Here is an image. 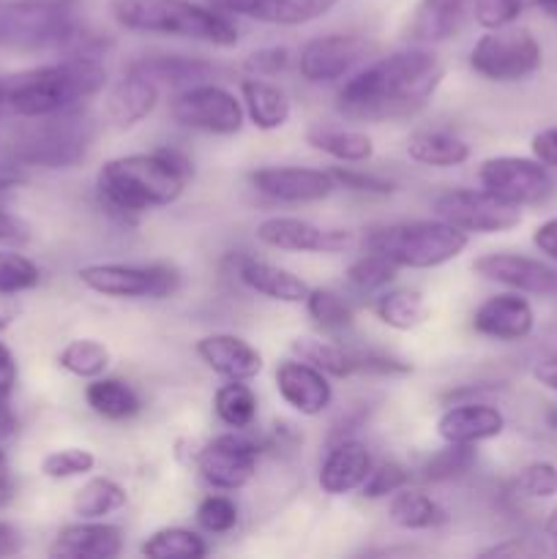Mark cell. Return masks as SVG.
Masks as SVG:
<instances>
[{"label": "cell", "mask_w": 557, "mask_h": 559, "mask_svg": "<svg viewBox=\"0 0 557 559\" xmlns=\"http://www.w3.org/2000/svg\"><path fill=\"white\" fill-rule=\"evenodd\" d=\"M530 151H533V158H538L541 164L557 169V126L541 129L533 136V142H530Z\"/></svg>", "instance_id": "obj_51"}, {"label": "cell", "mask_w": 557, "mask_h": 559, "mask_svg": "<svg viewBox=\"0 0 557 559\" xmlns=\"http://www.w3.org/2000/svg\"><path fill=\"white\" fill-rule=\"evenodd\" d=\"M93 467H96V456L85 448H60L42 459V473L52 480L82 478L93 473Z\"/></svg>", "instance_id": "obj_44"}, {"label": "cell", "mask_w": 557, "mask_h": 559, "mask_svg": "<svg viewBox=\"0 0 557 559\" xmlns=\"http://www.w3.org/2000/svg\"><path fill=\"white\" fill-rule=\"evenodd\" d=\"M481 555H484V557H528V555H535V549H533V546L524 544V540L511 538V540H506V544L491 546V549H484Z\"/></svg>", "instance_id": "obj_56"}, {"label": "cell", "mask_w": 557, "mask_h": 559, "mask_svg": "<svg viewBox=\"0 0 557 559\" xmlns=\"http://www.w3.org/2000/svg\"><path fill=\"white\" fill-rule=\"evenodd\" d=\"M42 271L33 260L16 251H0V295H20L38 287Z\"/></svg>", "instance_id": "obj_43"}, {"label": "cell", "mask_w": 557, "mask_h": 559, "mask_svg": "<svg viewBox=\"0 0 557 559\" xmlns=\"http://www.w3.org/2000/svg\"><path fill=\"white\" fill-rule=\"evenodd\" d=\"M475 464V445H453L446 442V451L435 453L429 462L424 464V478L431 484H446V480L462 478L470 473Z\"/></svg>", "instance_id": "obj_42"}, {"label": "cell", "mask_w": 557, "mask_h": 559, "mask_svg": "<svg viewBox=\"0 0 557 559\" xmlns=\"http://www.w3.org/2000/svg\"><path fill=\"white\" fill-rule=\"evenodd\" d=\"M546 424H549L552 429H557V407H552L549 413H546Z\"/></svg>", "instance_id": "obj_62"}, {"label": "cell", "mask_w": 557, "mask_h": 559, "mask_svg": "<svg viewBox=\"0 0 557 559\" xmlns=\"http://www.w3.org/2000/svg\"><path fill=\"white\" fill-rule=\"evenodd\" d=\"M530 5H538L544 14L555 16V20H557V0H530Z\"/></svg>", "instance_id": "obj_61"}, {"label": "cell", "mask_w": 557, "mask_h": 559, "mask_svg": "<svg viewBox=\"0 0 557 559\" xmlns=\"http://www.w3.org/2000/svg\"><path fill=\"white\" fill-rule=\"evenodd\" d=\"M293 355L304 364L315 366L322 374L336 377V380H344V377L358 374L355 371V349H347L344 344L328 342V338H295L293 342Z\"/></svg>", "instance_id": "obj_35"}, {"label": "cell", "mask_w": 557, "mask_h": 559, "mask_svg": "<svg viewBox=\"0 0 557 559\" xmlns=\"http://www.w3.org/2000/svg\"><path fill=\"white\" fill-rule=\"evenodd\" d=\"M175 123L216 136H233L244 129V102L216 82H197L183 87L169 104Z\"/></svg>", "instance_id": "obj_10"}, {"label": "cell", "mask_w": 557, "mask_h": 559, "mask_svg": "<svg viewBox=\"0 0 557 559\" xmlns=\"http://www.w3.org/2000/svg\"><path fill=\"white\" fill-rule=\"evenodd\" d=\"M388 516L396 527L418 533V530H437L448 524V511L437 500L418 489H399L388 500Z\"/></svg>", "instance_id": "obj_32"}, {"label": "cell", "mask_w": 557, "mask_h": 559, "mask_svg": "<svg viewBox=\"0 0 557 559\" xmlns=\"http://www.w3.org/2000/svg\"><path fill=\"white\" fill-rule=\"evenodd\" d=\"M533 243H535V249L541 251V254H546V257H552V260H557V216L535 227Z\"/></svg>", "instance_id": "obj_53"}, {"label": "cell", "mask_w": 557, "mask_h": 559, "mask_svg": "<svg viewBox=\"0 0 557 559\" xmlns=\"http://www.w3.org/2000/svg\"><path fill=\"white\" fill-rule=\"evenodd\" d=\"M276 391L287 407L306 415V418L322 415L333 402V388L328 382V374L298 358L278 364Z\"/></svg>", "instance_id": "obj_19"}, {"label": "cell", "mask_w": 557, "mask_h": 559, "mask_svg": "<svg viewBox=\"0 0 557 559\" xmlns=\"http://www.w3.org/2000/svg\"><path fill=\"white\" fill-rule=\"evenodd\" d=\"M475 16V0H418L407 22V41L418 47L451 41Z\"/></svg>", "instance_id": "obj_20"}, {"label": "cell", "mask_w": 557, "mask_h": 559, "mask_svg": "<svg viewBox=\"0 0 557 559\" xmlns=\"http://www.w3.org/2000/svg\"><path fill=\"white\" fill-rule=\"evenodd\" d=\"M306 311L328 333H342L353 325V306L342 293L331 287H311L306 295Z\"/></svg>", "instance_id": "obj_39"}, {"label": "cell", "mask_w": 557, "mask_h": 559, "mask_svg": "<svg viewBox=\"0 0 557 559\" xmlns=\"http://www.w3.org/2000/svg\"><path fill=\"white\" fill-rule=\"evenodd\" d=\"M481 189L489 194L500 197L502 202L511 205H538L552 194L555 183L538 158H522V156H491L481 162L478 167Z\"/></svg>", "instance_id": "obj_12"}, {"label": "cell", "mask_w": 557, "mask_h": 559, "mask_svg": "<svg viewBox=\"0 0 557 559\" xmlns=\"http://www.w3.org/2000/svg\"><path fill=\"white\" fill-rule=\"evenodd\" d=\"M194 353L224 380H254L262 371V353L235 333H208L194 344Z\"/></svg>", "instance_id": "obj_23"}, {"label": "cell", "mask_w": 557, "mask_h": 559, "mask_svg": "<svg viewBox=\"0 0 557 559\" xmlns=\"http://www.w3.org/2000/svg\"><path fill=\"white\" fill-rule=\"evenodd\" d=\"M87 44L91 38L82 33L80 22L66 0H5L0 3V47H63L71 52H87Z\"/></svg>", "instance_id": "obj_6"}, {"label": "cell", "mask_w": 557, "mask_h": 559, "mask_svg": "<svg viewBox=\"0 0 557 559\" xmlns=\"http://www.w3.org/2000/svg\"><path fill=\"white\" fill-rule=\"evenodd\" d=\"M109 14L131 33L189 38L213 47L238 44V25L229 20L227 11L194 0H112Z\"/></svg>", "instance_id": "obj_4"}, {"label": "cell", "mask_w": 557, "mask_h": 559, "mask_svg": "<svg viewBox=\"0 0 557 559\" xmlns=\"http://www.w3.org/2000/svg\"><path fill=\"white\" fill-rule=\"evenodd\" d=\"M14 385H16L14 353L0 342V404L9 402V396L14 393Z\"/></svg>", "instance_id": "obj_52"}, {"label": "cell", "mask_w": 557, "mask_h": 559, "mask_svg": "<svg viewBox=\"0 0 557 559\" xmlns=\"http://www.w3.org/2000/svg\"><path fill=\"white\" fill-rule=\"evenodd\" d=\"M11 497H14V480H11L9 467H5V459L0 453V508L9 506Z\"/></svg>", "instance_id": "obj_58"}, {"label": "cell", "mask_w": 557, "mask_h": 559, "mask_svg": "<svg viewBox=\"0 0 557 559\" xmlns=\"http://www.w3.org/2000/svg\"><path fill=\"white\" fill-rule=\"evenodd\" d=\"M123 530L102 519H80L58 530L49 555L69 559H115L123 551Z\"/></svg>", "instance_id": "obj_21"}, {"label": "cell", "mask_w": 557, "mask_h": 559, "mask_svg": "<svg viewBox=\"0 0 557 559\" xmlns=\"http://www.w3.org/2000/svg\"><path fill=\"white\" fill-rule=\"evenodd\" d=\"M22 551V533L11 522L0 519V557L20 555Z\"/></svg>", "instance_id": "obj_54"}, {"label": "cell", "mask_w": 557, "mask_h": 559, "mask_svg": "<svg viewBox=\"0 0 557 559\" xmlns=\"http://www.w3.org/2000/svg\"><path fill=\"white\" fill-rule=\"evenodd\" d=\"M11 298L14 295H0V328H9L16 317V304Z\"/></svg>", "instance_id": "obj_59"}, {"label": "cell", "mask_w": 557, "mask_h": 559, "mask_svg": "<svg viewBox=\"0 0 557 559\" xmlns=\"http://www.w3.org/2000/svg\"><path fill=\"white\" fill-rule=\"evenodd\" d=\"M306 142L315 151L342 164H366L375 156V142L366 131L339 129V126H311L306 131Z\"/></svg>", "instance_id": "obj_30"}, {"label": "cell", "mask_w": 557, "mask_h": 559, "mask_svg": "<svg viewBox=\"0 0 557 559\" xmlns=\"http://www.w3.org/2000/svg\"><path fill=\"white\" fill-rule=\"evenodd\" d=\"M238 278L244 287L262 298L278 300V304H304L309 295V284L300 276H295L287 267H278L273 262L257 260V257H240L238 260Z\"/></svg>", "instance_id": "obj_27"}, {"label": "cell", "mask_w": 557, "mask_h": 559, "mask_svg": "<svg viewBox=\"0 0 557 559\" xmlns=\"http://www.w3.org/2000/svg\"><path fill=\"white\" fill-rule=\"evenodd\" d=\"M240 102H244L246 118L260 131L284 129L289 120V98L278 85L268 82L265 76H246L240 82Z\"/></svg>", "instance_id": "obj_28"}, {"label": "cell", "mask_w": 557, "mask_h": 559, "mask_svg": "<svg viewBox=\"0 0 557 559\" xmlns=\"http://www.w3.org/2000/svg\"><path fill=\"white\" fill-rule=\"evenodd\" d=\"M189 178L191 164L180 153H129L102 164L96 191L109 211L145 213L178 202Z\"/></svg>", "instance_id": "obj_3"}, {"label": "cell", "mask_w": 557, "mask_h": 559, "mask_svg": "<svg viewBox=\"0 0 557 559\" xmlns=\"http://www.w3.org/2000/svg\"><path fill=\"white\" fill-rule=\"evenodd\" d=\"M333 180H336L339 189L347 191H358V194H377V197H388L393 191V183L386 178H377V175L364 173V169L355 167H336L331 169Z\"/></svg>", "instance_id": "obj_49"}, {"label": "cell", "mask_w": 557, "mask_h": 559, "mask_svg": "<svg viewBox=\"0 0 557 559\" xmlns=\"http://www.w3.org/2000/svg\"><path fill=\"white\" fill-rule=\"evenodd\" d=\"M27 229L20 218H14L11 213L0 211V243H14V240H25Z\"/></svg>", "instance_id": "obj_55"}, {"label": "cell", "mask_w": 557, "mask_h": 559, "mask_svg": "<svg viewBox=\"0 0 557 559\" xmlns=\"http://www.w3.org/2000/svg\"><path fill=\"white\" fill-rule=\"evenodd\" d=\"M502 431H506L502 413L484 402L453 404L437 418V435L442 442H453V445H478V442L495 440Z\"/></svg>", "instance_id": "obj_25"}, {"label": "cell", "mask_w": 557, "mask_h": 559, "mask_svg": "<svg viewBox=\"0 0 557 559\" xmlns=\"http://www.w3.org/2000/svg\"><path fill=\"white\" fill-rule=\"evenodd\" d=\"M197 524L211 535H224L238 524V506L227 495H208L197 506Z\"/></svg>", "instance_id": "obj_45"}, {"label": "cell", "mask_w": 557, "mask_h": 559, "mask_svg": "<svg viewBox=\"0 0 557 559\" xmlns=\"http://www.w3.org/2000/svg\"><path fill=\"white\" fill-rule=\"evenodd\" d=\"M407 156L413 158L415 164H424V167H459L470 158V145L462 140V136L451 134V131L440 129H426L415 131L407 140Z\"/></svg>", "instance_id": "obj_31"}, {"label": "cell", "mask_w": 557, "mask_h": 559, "mask_svg": "<svg viewBox=\"0 0 557 559\" xmlns=\"http://www.w3.org/2000/svg\"><path fill=\"white\" fill-rule=\"evenodd\" d=\"M399 267L393 265L388 257H382L380 251L366 249L353 265L347 267V282L355 293L360 295H371V293H382L388 284L396 278Z\"/></svg>", "instance_id": "obj_41"}, {"label": "cell", "mask_w": 557, "mask_h": 559, "mask_svg": "<svg viewBox=\"0 0 557 559\" xmlns=\"http://www.w3.org/2000/svg\"><path fill=\"white\" fill-rule=\"evenodd\" d=\"M375 44L355 33H328L306 41L298 52V71L309 85H328L353 74Z\"/></svg>", "instance_id": "obj_13"}, {"label": "cell", "mask_w": 557, "mask_h": 559, "mask_svg": "<svg viewBox=\"0 0 557 559\" xmlns=\"http://www.w3.org/2000/svg\"><path fill=\"white\" fill-rule=\"evenodd\" d=\"M467 233L457 229L442 218H420L382 227L366 238V249L380 251L402 271H429L457 260L467 249Z\"/></svg>", "instance_id": "obj_7"}, {"label": "cell", "mask_w": 557, "mask_h": 559, "mask_svg": "<svg viewBox=\"0 0 557 559\" xmlns=\"http://www.w3.org/2000/svg\"><path fill=\"white\" fill-rule=\"evenodd\" d=\"M257 240L268 249L295 251V254H342L358 238L353 229H325L298 216H271L257 224Z\"/></svg>", "instance_id": "obj_15"}, {"label": "cell", "mask_w": 557, "mask_h": 559, "mask_svg": "<svg viewBox=\"0 0 557 559\" xmlns=\"http://www.w3.org/2000/svg\"><path fill=\"white\" fill-rule=\"evenodd\" d=\"M289 66V52L284 47H265L257 49L246 58L244 69L249 71V76H273L278 71H284Z\"/></svg>", "instance_id": "obj_50"}, {"label": "cell", "mask_w": 557, "mask_h": 559, "mask_svg": "<svg viewBox=\"0 0 557 559\" xmlns=\"http://www.w3.org/2000/svg\"><path fill=\"white\" fill-rule=\"evenodd\" d=\"M218 11L244 14L265 25H306L325 16L339 0H211Z\"/></svg>", "instance_id": "obj_26"}, {"label": "cell", "mask_w": 557, "mask_h": 559, "mask_svg": "<svg viewBox=\"0 0 557 559\" xmlns=\"http://www.w3.org/2000/svg\"><path fill=\"white\" fill-rule=\"evenodd\" d=\"M431 207L437 218L467 235H497L522 224V207L502 202L486 189L442 191Z\"/></svg>", "instance_id": "obj_11"}, {"label": "cell", "mask_w": 557, "mask_h": 559, "mask_svg": "<svg viewBox=\"0 0 557 559\" xmlns=\"http://www.w3.org/2000/svg\"><path fill=\"white\" fill-rule=\"evenodd\" d=\"M126 71L147 76V80L173 87H189L197 82H208L216 74V66L205 58H189V55H151L131 63Z\"/></svg>", "instance_id": "obj_29"}, {"label": "cell", "mask_w": 557, "mask_h": 559, "mask_svg": "<svg viewBox=\"0 0 557 559\" xmlns=\"http://www.w3.org/2000/svg\"><path fill=\"white\" fill-rule=\"evenodd\" d=\"M3 102L16 118H44L69 112L107 87V69L96 55L71 52L55 63L0 76Z\"/></svg>", "instance_id": "obj_2"}, {"label": "cell", "mask_w": 557, "mask_h": 559, "mask_svg": "<svg viewBox=\"0 0 557 559\" xmlns=\"http://www.w3.org/2000/svg\"><path fill=\"white\" fill-rule=\"evenodd\" d=\"M544 60L541 44L528 27H491L470 49V69L489 82H519L535 74Z\"/></svg>", "instance_id": "obj_8"}, {"label": "cell", "mask_w": 557, "mask_h": 559, "mask_svg": "<svg viewBox=\"0 0 557 559\" xmlns=\"http://www.w3.org/2000/svg\"><path fill=\"white\" fill-rule=\"evenodd\" d=\"M475 333L495 342H522L533 333L535 311L522 293H500L473 311Z\"/></svg>", "instance_id": "obj_18"}, {"label": "cell", "mask_w": 557, "mask_h": 559, "mask_svg": "<svg viewBox=\"0 0 557 559\" xmlns=\"http://www.w3.org/2000/svg\"><path fill=\"white\" fill-rule=\"evenodd\" d=\"M375 314L382 325L393 331H413L426 320L429 309L418 289L413 287H393L382 289L380 298L375 300Z\"/></svg>", "instance_id": "obj_34"}, {"label": "cell", "mask_w": 557, "mask_h": 559, "mask_svg": "<svg viewBox=\"0 0 557 559\" xmlns=\"http://www.w3.org/2000/svg\"><path fill=\"white\" fill-rule=\"evenodd\" d=\"M544 533H546V538H549L552 551H555V555H557V508H555V511L549 513V516H546Z\"/></svg>", "instance_id": "obj_60"}, {"label": "cell", "mask_w": 557, "mask_h": 559, "mask_svg": "<svg viewBox=\"0 0 557 559\" xmlns=\"http://www.w3.org/2000/svg\"><path fill=\"white\" fill-rule=\"evenodd\" d=\"M142 557L147 559H202L208 555L205 538L186 527H164L147 535L140 546Z\"/></svg>", "instance_id": "obj_36"}, {"label": "cell", "mask_w": 557, "mask_h": 559, "mask_svg": "<svg viewBox=\"0 0 557 559\" xmlns=\"http://www.w3.org/2000/svg\"><path fill=\"white\" fill-rule=\"evenodd\" d=\"M194 462L208 486L216 491H238L254 480L260 448L240 435H218L197 451Z\"/></svg>", "instance_id": "obj_14"}, {"label": "cell", "mask_w": 557, "mask_h": 559, "mask_svg": "<svg viewBox=\"0 0 557 559\" xmlns=\"http://www.w3.org/2000/svg\"><path fill=\"white\" fill-rule=\"evenodd\" d=\"M76 278L91 293L118 300H162L178 289V271L169 265H126V262H96L82 265Z\"/></svg>", "instance_id": "obj_9"}, {"label": "cell", "mask_w": 557, "mask_h": 559, "mask_svg": "<svg viewBox=\"0 0 557 559\" xmlns=\"http://www.w3.org/2000/svg\"><path fill=\"white\" fill-rule=\"evenodd\" d=\"M473 271L486 282L502 284L522 295H544V298H557V271L546 262L533 260L524 254H511V251H491V254L478 257L473 262Z\"/></svg>", "instance_id": "obj_17"}, {"label": "cell", "mask_w": 557, "mask_h": 559, "mask_svg": "<svg viewBox=\"0 0 557 559\" xmlns=\"http://www.w3.org/2000/svg\"><path fill=\"white\" fill-rule=\"evenodd\" d=\"M375 459H371L369 448L355 437H342L333 440L328 448V456L320 467V489L328 497H344L360 491L364 480L369 478Z\"/></svg>", "instance_id": "obj_22"}, {"label": "cell", "mask_w": 557, "mask_h": 559, "mask_svg": "<svg viewBox=\"0 0 557 559\" xmlns=\"http://www.w3.org/2000/svg\"><path fill=\"white\" fill-rule=\"evenodd\" d=\"M58 366L80 380H96L107 371L109 349L96 338H74L58 353Z\"/></svg>", "instance_id": "obj_40"}, {"label": "cell", "mask_w": 557, "mask_h": 559, "mask_svg": "<svg viewBox=\"0 0 557 559\" xmlns=\"http://www.w3.org/2000/svg\"><path fill=\"white\" fill-rule=\"evenodd\" d=\"M528 5L530 0H475V20L491 31V27L511 25Z\"/></svg>", "instance_id": "obj_48"}, {"label": "cell", "mask_w": 557, "mask_h": 559, "mask_svg": "<svg viewBox=\"0 0 557 559\" xmlns=\"http://www.w3.org/2000/svg\"><path fill=\"white\" fill-rule=\"evenodd\" d=\"M249 183L257 194L284 205H309L322 202L339 189L331 169L315 167H260L249 173Z\"/></svg>", "instance_id": "obj_16"}, {"label": "cell", "mask_w": 557, "mask_h": 559, "mask_svg": "<svg viewBox=\"0 0 557 559\" xmlns=\"http://www.w3.org/2000/svg\"><path fill=\"white\" fill-rule=\"evenodd\" d=\"M5 109V102H3V82H0V115H3Z\"/></svg>", "instance_id": "obj_63"}, {"label": "cell", "mask_w": 557, "mask_h": 559, "mask_svg": "<svg viewBox=\"0 0 557 559\" xmlns=\"http://www.w3.org/2000/svg\"><path fill=\"white\" fill-rule=\"evenodd\" d=\"M129 502L123 486L112 478H91L74 495V513L80 519H104Z\"/></svg>", "instance_id": "obj_38"}, {"label": "cell", "mask_w": 557, "mask_h": 559, "mask_svg": "<svg viewBox=\"0 0 557 559\" xmlns=\"http://www.w3.org/2000/svg\"><path fill=\"white\" fill-rule=\"evenodd\" d=\"M513 489L522 497H533V500H549L557 495V467L549 462H533L528 467L519 469L513 478Z\"/></svg>", "instance_id": "obj_46"}, {"label": "cell", "mask_w": 557, "mask_h": 559, "mask_svg": "<svg viewBox=\"0 0 557 559\" xmlns=\"http://www.w3.org/2000/svg\"><path fill=\"white\" fill-rule=\"evenodd\" d=\"M442 74L440 58L429 47L413 44L355 71L339 91V112L366 123L407 118L426 107Z\"/></svg>", "instance_id": "obj_1"}, {"label": "cell", "mask_w": 557, "mask_h": 559, "mask_svg": "<svg viewBox=\"0 0 557 559\" xmlns=\"http://www.w3.org/2000/svg\"><path fill=\"white\" fill-rule=\"evenodd\" d=\"M533 377L544 388L557 393V355H549V358H541L538 364L533 366Z\"/></svg>", "instance_id": "obj_57"}, {"label": "cell", "mask_w": 557, "mask_h": 559, "mask_svg": "<svg viewBox=\"0 0 557 559\" xmlns=\"http://www.w3.org/2000/svg\"><path fill=\"white\" fill-rule=\"evenodd\" d=\"M410 484V473L396 462H380L371 467L369 478L360 486V495L366 500H386V497L396 495L399 489Z\"/></svg>", "instance_id": "obj_47"}, {"label": "cell", "mask_w": 557, "mask_h": 559, "mask_svg": "<svg viewBox=\"0 0 557 559\" xmlns=\"http://www.w3.org/2000/svg\"><path fill=\"white\" fill-rule=\"evenodd\" d=\"M85 402L104 420H129L142 409L134 388L115 377H96L85 388Z\"/></svg>", "instance_id": "obj_33"}, {"label": "cell", "mask_w": 557, "mask_h": 559, "mask_svg": "<svg viewBox=\"0 0 557 559\" xmlns=\"http://www.w3.org/2000/svg\"><path fill=\"white\" fill-rule=\"evenodd\" d=\"M158 98H162V87L156 82L134 74V71H126L123 80L115 82L104 96V120L115 131H129L156 109Z\"/></svg>", "instance_id": "obj_24"}, {"label": "cell", "mask_w": 557, "mask_h": 559, "mask_svg": "<svg viewBox=\"0 0 557 559\" xmlns=\"http://www.w3.org/2000/svg\"><path fill=\"white\" fill-rule=\"evenodd\" d=\"M9 136V153L22 167L38 169H71L85 162L96 123L80 107L69 112L44 115V118H22Z\"/></svg>", "instance_id": "obj_5"}, {"label": "cell", "mask_w": 557, "mask_h": 559, "mask_svg": "<svg viewBox=\"0 0 557 559\" xmlns=\"http://www.w3.org/2000/svg\"><path fill=\"white\" fill-rule=\"evenodd\" d=\"M257 407H260L257 393L244 380H227V385L213 393V409H216L218 420L235 431H244L254 424Z\"/></svg>", "instance_id": "obj_37"}]
</instances>
